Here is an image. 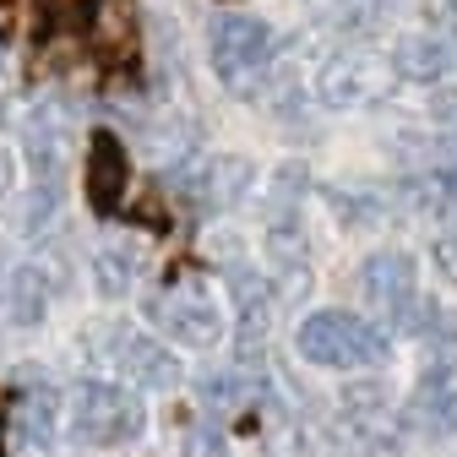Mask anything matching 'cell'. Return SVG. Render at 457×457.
<instances>
[{"label":"cell","instance_id":"obj_18","mask_svg":"<svg viewBox=\"0 0 457 457\" xmlns=\"http://www.w3.org/2000/svg\"><path fill=\"white\" fill-rule=\"evenodd\" d=\"M191 457H218V430H196V441H191Z\"/></svg>","mask_w":457,"mask_h":457},{"label":"cell","instance_id":"obj_19","mask_svg":"<svg viewBox=\"0 0 457 457\" xmlns=\"http://www.w3.org/2000/svg\"><path fill=\"white\" fill-rule=\"evenodd\" d=\"M12 180H17V169H12V158H6V153H0V196L12 191Z\"/></svg>","mask_w":457,"mask_h":457},{"label":"cell","instance_id":"obj_10","mask_svg":"<svg viewBox=\"0 0 457 457\" xmlns=\"http://www.w3.org/2000/svg\"><path fill=\"white\" fill-rule=\"evenodd\" d=\"M120 365H126V376L137 381V386H180V360L163 349V343H153V337H126L120 343Z\"/></svg>","mask_w":457,"mask_h":457},{"label":"cell","instance_id":"obj_1","mask_svg":"<svg viewBox=\"0 0 457 457\" xmlns=\"http://www.w3.org/2000/svg\"><path fill=\"white\" fill-rule=\"evenodd\" d=\"M295 349L321 370H365L386 354V337L370 321L349 316V311H316V316L300 321Z\"/></svg>","mask_w":457,"mask_h":457},{"label":"cell","instance_id":"obj_6","mask_svg":"<svg viewBox=\"0 0 457 457\" xmlns=\"http://www.w3.org/2000/svg\"><path fill=\"white\" fill-rule=\"evenodd\" d=\"M360 289H365V300H370L381 316L409 321V311H414V300H420V267H414L409 251H376V256L360 267Z\"/></svg>","mask_w":457,"mask_h":457},{"label":"cell","instance_id":"obj_2","mask_svg":"<svg viewBox=\"0 0 457 457\" xmlns=\"http://www.w3.org/2000/svg\"><path fill=\"white\" fill-rule=\"evenodd\" d=\"M147 425V409H142V397H131L126 386H114V381H87L77 392V403H71V436L82 446H120V441H137Z\"/></svg>","mask_w":457,"mask_h":457},{"label":"cell","instance_id":"obj_8","mask_svg":"<svg viewBox=\"0 0 457 457\" xmlns=\"http://www.w3.org/2000/svg\"><path fill=\"white\" fill-rule=\"evenodd\" d=\"M147 267V245L137 235H104V245L93 251V283L114 300V295H126L131 283L142 278Z\"/></svg>","mask_w":457,"mask_h":457},{"label":"cell","instance_id":"obj_4","mask_svg":"<svg viewBox=\"0 0 457 457\" xmlns=\"http://www.w3.org/2000/svg\"><path fill=\"white\" fill-rule=\"evenodd\" d=\"M392 82H397V71H392L386 54L349 49V54H337V61L321 66V77H316V98H321L327 109H365V104L386 98Z\"/></svg>","mask_w":457,"mask_h":457},{"label":"cell","instance_id":"obj_9","mask_svg":"<svg viewBox=\"0 0 457 457\" xmlns=\"http://www.w3.org/2000/svg\"><path fill=\"white\" fill-rule=\"evenodd\" d=\"M392 71L397 77H414V82H436L446 66H452V44L436 38V33H409V38H397L392 44Z\"/></svg>","mask_w":457,"mask_h":457},{"label":"cell","instance_id":"obj_16","mask_svg":"<svg viewBox=\"0 0 457 457\" xmlns=\"http://www.w3.org/2000/svg\"><path fill=\"white\" fill-rule=\"evenodd\" d=\"M202 403H207V409H235V403H240V376H235V370L202 376Z\"/></svg>","mask_w":457,"mask_h":457},{"label":"cell","instance_id":"obj_12","mask_svg":"<svg viewBox=\"0 0 457 457\" xmlns=\"http://www.w3.org/2000/svg\"><path fill=\"white\" fill-rule=\"evenodd\" d=\"M425 120H430V158L441 169H457V87H436L430 93Z\"/></svg>","mask_w":457,"mask_h":457},{"label":"cell","instance_id":"obj_11","mask_svg":"<svg viewBox=\"0 0 457 457\" xmlns=\"http://www.w3.org/2000/svg\"><path fill=\"white\" fill-rule=\"evenodd\" d=\"M420 425L436 430V436H452L457 430V370L452 365H436L420 386Z\"/></svg>","mask_w":457,"mask_h":457},{"label":"cell","instance_id":"obj_17","mask_svg":"<svg viewBox=\"0 0 457 457\" xmlns=\"http://www.w3.org/2000/svg\"><path fill=\"white\" fill-rule=\"evenodd\" d=\"M316 6H321L332 22H365V17L381 6V0H316Z\"/></svg>","mask_w":457,"mask_h":457},{"label":"cell","instance_id":"obj_13","mask_svg":"<svg viewBox=\"0 0 457 457\" xmlns=\"http://www.w3.org/2000/svg\"><path fill=\"white\" fill-rule=\"evenodd\" d=\"M44 311H49V283H44V272L38 267H17L12 283H6V316L17 327H33V321H44Z\"/></svg>","mask_w":457,"mask_h":457},{"label":"cell","instance_id":"obj_5","mask_svg":"<svg viewBox=\"0 0 457 457\" xmlns=\"http://www.w3.org/2000/svg\"><path fill=\"white\" fill-rule=\"evenodd\" d=\"M147 316L175 337V343H186V349H212V343L223 337V311H218V300L207 295V283H196V278H186V283H175V289H163L153 305H147Z\"/></svg>","mask_w":457,"mask_h":457},{"label":"cell","instance_id":"obj_7","mask_svg":"<svg viewBox=\"0 0 457 457\" xmlns=\"http://www.w3.org/2000/svg\"><path fill=\"white\" fill-rule=\"evenodd\" d=\"M126 180H131V158H126L120 137L93 131V142H87V202L98 212H114L126 196Z\"/></svg>","mask_w":457,"mask_h":457},{"label":"cell","instance_id":"obj_14","mask_svg":"<svg viewBox=\"0 0 457 457\" xmlns=\"http://www.w3.org/2000/svg\"><path fill=\"white\" fill-rule=\"evenodd\" d=\"M54 414H61V403H54V392L49 386H33L22 403H17V441L22 446H44L49 436H54Z\"/></svg>","mask_w":457,"mask_h":457},{"label":"cell","instance_id":"obj_15","mask_svg":"<svg viewBox=\"0 0 457 457\" xmlns=\"http://www.w3.org/2000/svg\"><path fill=\"white\" fill-rule=\"evenodd\" d=\"M251 163L245 158H218L212 169H207V180H202V196H212V202H223V207H235L245 191H251Z\"/></svg>","mask_w":457,"mask_h":457},{"label":"cell","instance_id":"obj_3","mask_svg":"<svg viewBox=\"0 0 457 457\" xmlns=\"http://www.w3.org/2000/svg\"><path fill=\"white\" fill-rule=\"evenodd\" d=\"M207 49H212V71H218V82H223L228 93H251V87L267 77L272 33H267V22H256V17L228 12V17L212 22Z\"/></svg>","mask_w":457,"mask_h":457}]
</instances>
